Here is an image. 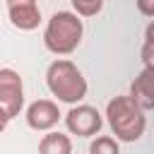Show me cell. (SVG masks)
I'll return each instance as SVG.
<instances>
[{
	"instance_id": "6da1fadb",
	"label": "cell",
	"mask_w": 154,
	"mask_h": 154,
	"mask_svg": "<svg viewBox=\"0 0 154 154\" xmlns=\"http://www.w3.org/2000/svg\"><path fill=\"white\" fill-rule=\"evenodd\" d=\"M106 120L116 142H137L147 130V113L130 96H113L106 103Z\"/></svg>"
},
{
	"instance_id": "7a4b0ae2",
	"label": "cell",
	"mask_w": 154,
	"mask_h": 154,
	"mask_svg": "<svg viewBox=\"0 0 154 154\" xmlns=\"http://www.w3.org/2000/svg\"><path fill=\"white\" fill-rule=\"evenodd\" d=\"M46 87L48 91L63 101V103H70V106H77L84 96H87V79L82 75V70L67 60V58H58L48 65L46 70Z\"/></svg>"
},
{
	"instance_id": "3957f363",
	"label": "cell",
	"mask_w": 154,
	"mask_h": 154,
	"mask_svg": "<svg viewBox=\"0 0 154 154\" xmlns=\"http://www.w3.org/2000/svg\"><path fill=\"white\" fill-rule=\"evenodd\" d=\"M84 24L82 19L70 10H58L51 14L46 31H43V46L53 55H70L82 43Z\"/></svg>"
},
{
	"instance_id": "277c9868",
	"label": "cell",
	"mask_w": 154,
	"mask_h": 154,
	"mask_svg": "<svg viewBox=\"0 0 154 154\" xmlns=\"http://www.w3.org/2000/svg\"><path fill=\"white\" fill-rule=\"evenodd\" d=\"M24 106V82L17 70L0 67V111L12 120Z\"/></svg>"
},
{
	"instance_id": "5b68a950",
	"label": "cell",
	"mask_w": 154,
	"mask_h": 154,
	"mask_svg": "<svg viewBox=\"0 0 154 154\" xmlns=\"http://www.w3.org/2000/svg\"><path fill=\"white\" fill-rule=\"evenodd\" d=\"M103 125L101 113L89 103H77L65 113V128L77 137H94Z\"/></svg>"
},
{
	"instance_id": "8992f818",
	"label": "cell",
	"mask_w": 154,
	"mask_h": 154,
	"mask_svg": "<svg viewBox=\"0 0 154 154\" xmlns=\"http://www.w3.org/2000/svg\"><path fill=\"white\" fill-rule=\"evenodd\" d=\"M24 118H26V125H29L31 130H36V132H48V130H53V128L58 125V120H60V108H58V103L51 101V99H36L34 103L26 106Z\"/></svg>"
},
{
	"instance_id": "52a82bcc",
	"label": "cell",
	"mask_w": 154,
	"mask_h": 154,
	"mask_svg": "<svg viewBox=\"0 0 154 154\" xmlns=\"http://www.w3.org/2000/svg\"><path fill=\"white\" fill-rule=\"evenodd\" d=\"M7 17L19 31H31L41 24V10L36 0H7Z\"/></svg>"
},
{
	"instance_id": "ba28073f",
	"label": "cell",
	"mask_w": 154,
	"mask_h": 154,
	"mask_svg": "<svg viewBox=\"0 0 154 154\" xmlns=\"http://www.w3.org/2000/svg\"><path fill=\"white\" fill-rule=\"evenodd\" d=\"M144 113L154 108V70H142L132 84H130V94H128Z\"/></svg>"
},
{
	"instance_id": "9c48e42d",
	"label": "cell",
	"mask_w": 154,
	"mask_h": 154,
	"mask_svg": "<svg viewBox=\"0 0 154 154\" xmlns=\"http://www.w3.org/2000/svg\"><path fill=\"white\" fill-rule=\"evenodd\" d=\"M38 154H72V140L63 132H48L38 142Z\"/></svg>"
},
{
	"instance_id": "30bf717a",
	"label": "cell",
	"mask_w": 154,
	"mask_h": 154,
	"mask_svg": "<svg viewBox=\"0 0 154 154\" xmlns=\"http://www.w3.org/2000/svg\"><path fill=\"white\" fill-rule=\"evenodd\" d=\"M89 154H120V147L111 135H96L89 144Z\"/></svg>"
},
{
	"instance_id": "8fae6325",
	"label": "cell",
	"mask_w": 154,
	"mask_h": 154,
	"mask_svg": "<svg viewBox=\"0 0 154 154\" xmlns=\"http://www.w3.org/2000/svg\"><path fill=\"white\" fill-rule=\"evenodd\" d=\"M72 10L79 19L82 17H94L103 10V0H72Z\"/></svg>"
},
{
	"instance_id": "7c38bea8",
	"label": "cell",
	"mask_w": 154,
	"mask_h": 154,
	"mask_svg": "<svg viewBox=\"0 0 154 154\" xmlns=\"http://www.w3.org/2000/svg\"><path fill=\"white\" fill-rule=\"evenodd\" d=\"M154 24L147 26V34H144V46H142V63H144V70H154Z\"/></svg>"
},
{
	"instance_id": "4fadbf2b",
	"label": "cell",
	"mask_w": 154,
	"mask_h": 154,
	"mask_svg": "<svg viewBox=\"0 0 154 154\" xmlns=\"http://www.w3.org/2000/svg\"><path fill=\"white\" fill-rule=\"evenodd\" d=\"M137 10L144 12L147 17H154V5H152V2H137Z\"/></svg>"
}]
</instances>
